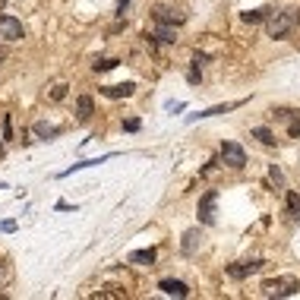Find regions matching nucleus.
<instances>
[{
    "instance_id": "22",
    "label": "nucleus",
    "mask_w": 300,
    "mask_h": 300,
    "mask_svg": "<svg viewBox=\"0 0 300 300\" xmlns=\"http://www.w3.org/2000/svg\"><path fill=\"white\" fill-rule=\"evenodd\" d=\"M63 98H67V85H63V82H57V85L51 89V101H63Z\"/></svg>"
},
{
    "instance_id": "7",
    "label": "nucleus",
    "mask_w": 300,
    "mask_h": 300,
    "mask_svg": "<svg viewBox=\"0 0 300 300\" xmlns=\"http://www.w3.org/2000/svg\"><path fill=\"white\" fill-rule=\"evenodd\" d=\"M262 266H266V262H262V259H247V262H234V266H228V275L231 278H250V275H256Z\"/></svg>"
},
{
    "instance_id": "11",
    "label": "nucleus",
    "mask_w": 300,
    "mask_h": 300,
    "mask_svg": "<svg viewBox=\"0 0 300 300\" xmlns=\"http://www.w3.org/2000/svg\"><path fill=\"white\" fill-rule=\"evenodd\" d=\"M199 240H202L199 228H193V231H186V234H183V243H180V250H183L186 256H193V253H196V247H199Z\"/></svg>"
},
{
    "instance_id": "10",
    "label": "nucleus",
    "mask_w": 300,
    "mask_h": 300,
    "mask_svg": "<svg viewBox=\"0 0 300 300\" xmlns=\"http://www.w3.org/2000/svg\"><path fill=\"white\" fill-rule=\"evenodd\" d=\"M92 114H95V101H92L89 95H79L76 98V117L85 123V120H92Z\"/></svg>"
},
{
    "instance_id": "13",
    "label": "nucleus",
    "mask_w": 300,
    "mask_h": 300,
    "mask_svg": "<svg viewBox=\"0 0 300 300\" xmlns=\"http://www.w3.org/2000/svg\"><path fill=\"white\" fill-rule=\"evenodd\" d=\"M111 155H101V158H89V161H76V164H70L67 167V171L60 174V177H73V174H76V171H85V167H95V164H104Z\"/></svg>"
},
{
    "instance_id": "24",
    "label": "nucleus",
    "mask_w": 300,
    "mask_h": 300,
    "mask_svg": "<svg viewBox=\"0 0 300 300\" xmlns=\"http://www.w3.org/2000/svg\"><path fill=\"white\" fill-rule=\"evenodd\" d=\"M123 130H126V133H136V130H139V120H136V117H126V120H123Z\"/></svg>"
},
{
    "instance_id": "3",
    "label": "nucleus",
    "mask_w": 300,
    "mask_h": 300,
    "mask_svg": "<svg viewBox=\"0 0 300 300\" xmlns=\"http://www.w3.org/2000/svg\"><path fill=\"white\" fill-rule=\"evenodd\" d=\"M152 19L155 23H167V26H183L186 23V13L180 7H171V4H158L152 10Z\"/></svg>"
},
{
    "instance_id": "17",
    "label": "nucleus",
    "mask_w": 300,
    "mask_h": 300,
    "mask_svg": "<svg viewBox=\"0 0 300 300\" xmlns=\"http://www.w3.org/2000/svg\"><path fill=\"white\" fill-rule=\"evenodd\" d=\"M155 250H136V253H130V262H145V266H152L155 262Z\"/></svg>"
},
{
    "instance_id": "26",
    "label": "nucleus",
    "mask_w": 300,
    "mask_h": 300,
    "mask_svg": "<svg viewBox=\"0 0 300 300\" xmlns=\"http://www.w3.org/2000/svg\"><path fill=\"white\" fill-rule=\"evenodd\" d=\"M288 133H291V136H294V139H297V136H300V117H297V120H294V123H291V126H288Z\"/></svg>"
},
{
    "instance_id": "28",
    "label": "nucleus",
    "mask_w": 300,
    "mask_h": 300,
    "mask_svg": "<svg viewBox=\"0 0 300 300\" xmlns=\"http://www.w3.org/2000/svg\"><path fill=\"white\" fill-rule=\"evenodd\" d=\"M126 7H130V0H117V16H123V13H126Z\"/></svg>"
},
{
    "instance_id": "2",
    "label": "nucleus",
    "mask_w": 300,
    "mask_h": 300,
    "mask_svg": "<svg viewBox=\"0 0 300 300\" xmlns=\"http://www.w3.org/2000/svg\"><path fill=\"white\" fill-rule=\"evenodd\" d=\"M297 291H300V278L297 275H278V278L262 281V294L266 297H294Z\"/></svg>"
},
{
    "instance_id": "9",
    "label": "nucleus",
    "mask_w": 300,
    "mask_h": 300,
    "mask_svg": "<svg viewBox=\"0 0 300 300\" xmlns=\"http://www.w3.org/2000/svg\"><path fill=\"white\" fill-rule=\"evenodd\" d=\"M133 92H136L133 82H123V85H104V89H101V95H108V98H130Z\"/></svg>"
},
{
    "instance_id": "27",
    "label": "nucleus",
    "mask_w": 300,
    "mask_h": 300,
    "mask_svg": "<svg viewBox=\"0 0 300 300\" xmlns=\"http://www.w3.org/2000/svg\"><path fill=\"white\" fill-rule=\"evenodd\" d=\"M0 231H4V234H13L16 224H13V221H0Z\"/></svg>"
},
{
    "instance_id": "1",
    "label": "nucleus",
    "mask_w": 300,
    "mask_h": 300,
    "mask_svg": "<svg viewBox=\"0 0 300 300\" xmlns=\"http://www.w3.org/2000/svg\"><path fill=\"white\" fill-rule=\"evenodd\" d=\"M297 23H300V10H297V7H288V10L269 16V19H266V32H269V38L278 41V38H288Z\"/></svg>"
},
{
    "instance_id": "23",
    "label": "nucleus",
    "mask_w": 300,
    "mask_h": 300,
    "mask_svg": "<svg viewBox=\"0 0 300 300\" xmlns=\"http://www.w3.org/2000/svg\"><path fill=\"white\" fill-rule=\"evenodd\" d=\"M4 139H13V117H4Z\"/></svg>"
},
{
    "instance_id": "14",
    "label": "nucleus",
    "mask_w": 300,
    "mask_h": 300,
    "mask_svg": "<svg viewBox=\"0 0 300 300\" xmlns=\"http://www.w3.org/2000/svg\"><path fill=\"white\" fill-rule=\"evenodd\" d=\"M272 16V10L269 7H259V10H247V13H240V19L243 23H250V26H256V23H266Z\"/></svg>"
},
{
    "instance_id": "25",
    "label": "nucleus",
    "mask_w": 300,
    "mask_h": 300,
    "mask_svg": "<svg viewBox=\"0 0 300 300\" xmlns=\"http://www.w3.org/2000/svg\"><path fill=\"white\" fill-rule=\"evenodd\" d=\"M202 63H209V54H199V51H196V57H193V67H202Z\"/></svg>"
},
{
    "instance_id": "5",
    "label": "nucleus",
    "mask_w": 300,
    "mask_h": 300,
    "mask_svg": "<svg viewBox=\"0 0 300 300\" xmlns=\"http://www.w3.org/2000/svg\"><path fill=\"white\" fill-rule=\"evenodd\" d=\"M221 161L228 167H234V171H240V167H247V152H243L237 142H224L221 145Z\"/></svg>"
},
{
    "instance_id": "19",
    "label": "nucleus",
    "mask_w": 300,
    "mask_h": 300,
    "mask_svg": "<svg viewBox=\"0 0 300 300\" xmlns=\"http://www.w3.org/2000/svg\"><path fill=\"white\" fill-rule=\"evenodd\" d=\"M120 60H114V57H104V60H95V63H92V70H95V73H108V70H114Z\"/></svg>"
},
{
    "instance_id": "21",
    "label": "nucleus",
    "mask_w": 300,
    "mask_h": 300,
    "mask_svg": "<svg viewBox=\"0 0 300 300\" xmlns=\"http://www.w3.org/2000/svg\"><path fill=\"white\" fill-rule=\"evenodd\" d=\"M269 180H272L275 186H285V174H281L275 164H269Z\"/></svg>"
},
{
    "instance_id": "18",
    "label": "nucleus",
    "mask_w": 300,
    "mask_h": 300,
    "mask_svg": "<svg viewBox=\"0 0 300 300\" xmlns=\"http://www.w3.org/2000/svg\"><path fill=\"white\" fill-rule=\"evenodd\" d=\"M253 139H259L262 145H275V136H272V130H266V126H256V130H253Z\"/></svg>"
},
{
    "instance_id": "15",
    "label": "nucleus",
    "mask_w": 300,
    "mask_h": 300,
    "mask_svg": "<svg viewBox=\"0 0 300 300\" xmlns=\"http://www.w3.org/2000/svg\"><path fill=\"white\" fill-rule=\"evenodd\" d=\"M243 101H231V104H218V108H209V111H202V114H190V120H196V117H215V114H228V111H234V108H240Z\"/></svg>"
},
{
    "instance_id": "4",
    "label": "nucleus",
    "mask_w": 300,
    "mask_h": 300,
    "mask_svg": "<svg viewBox=\"0 0 300 300\" xmlns=\"http://www.w3.org/2000/svg\"><path fill=\"white\" fill-rule=\"evenodd\" d=\"M0 38H4V41H19V38H26L23 23L16 19V16H10V13H0Z\"/></svg>"
},
{
    "instance_id": "12",
    "label": "nucleus",
    "mask_w": 300,
    "mask_h": 300,
    "mask_svg": "<svg viewBox=\"0 0 300 300\" xmlns=\"http://www.w3.org/2000/svg\"><path fill=\"white\" fill-rule=\"evenodd\" d=\"M155 38L158 41H164V45H174L177 41V32H174V26H167V23H155Z\"/></svg>"
},
{
    "instance_id": "16",
    "label": "nucleus",
    "mask_w": 300,
    "mask_h": 300,
    "mask_svg": "<svg viewBox=\"0 0 300 300\" xmlns=\"http://www.w3.org/2000/svg\"><path fill=\"white\" fill-rule=\"evenodd\" d=\"M32 130H35V136H41V139H51V136L60 133V126H54V123H48V120H38Z\"/></svg>"
},
{
    "instance_id": "20",
    "label": "nucleus",
    "mask_w": 300,
    "mask_h": 300,
    "mask_svg": "<svg viewBox=\"0 0 300 300\" xmlns=\"http://www.w3.org/2000/svg\"><path fill=\"white\" fill-rule=\"evenodd\" d=\"M288 212H291V218H297V215H300V196H297L294 190L288 193Z\"/></svg>"
},
{
    "instance_id": "8",
    "label": "nucleus",
    "mask_w": 300,
    "mask_h": 300,
    "mask_svg": "<svg viewBox=\"0 0 300 300\" xmlns=\"http://www.w3.org/2000/svg\"><path fill=\"white\" fill-rule=\"evenodd\" d=\"M158 291L167 294V297H190V285H186V281H177V278H161Z\"/></svg>"
},
{
    "instance_id": "6",
    "label": "nucleus",
    "mask_w": 300,
    "mask_h": 300,
    "mask_svg": "<svg viewBox=\"0 0 300 300\" xmlns=\"http://www.w3.org/2000/svg\"><path fill=\"white\" fill-rule=\"evenodd\" d=\"M215 202H218V190H205L202 193L199 209H196V215H199L202 224H215Z\"/></svg>"
}]
</instances>
